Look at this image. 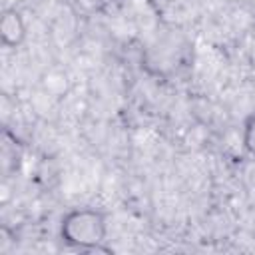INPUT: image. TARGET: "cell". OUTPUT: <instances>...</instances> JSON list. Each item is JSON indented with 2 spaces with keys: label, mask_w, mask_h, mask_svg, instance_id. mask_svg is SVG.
I'll return each mask as SVG.
<instances>
[{
  "label": "cell",
  "mask_w": 255,
  "mask_h": 255,
  "mask_svg": "<svg viewBox=\"0 0 255 255\" xmlns=\"http://www.w3.org/2000/svg\"><path fill=\"white\" fill-rule=\"evenodd\" d=\"M241 143L245 153L255 161V112H251L245 122H243V129H241Z\"/></svg>",
  "instance_id": "3957f363"
},
{
  "label": "cell",
  "mask_w": 255,
  "mask_h": 255,
  "mask_svg": "<svg viewBox=\"0 0 255 255\" xmlns=\"http://www.w3.org/2000/svg\"><path fill=\"white\" fill-rule=\"evenodd\" d=\"M60 241L70 249H104L108 237V215L96 207H76L60 219Z\"/></svg>",
  "instance_id": "6da1fadb"
},
{
  "label": "cell",
  "mask_w": 255,
  "mask_h": 255,
  "mask_svg": "<svg viewBox=\"0 0 255 255\" xmlns=\"http://www.w3.org/2000/svg\"><path fill=\"white\" fill-rule=\"evenodd\" d=\"M28 26L16 6H4L0 14V40L4 48L16 50L26 42Z\"/></svg>",
  "instance_id": "7a4b0ae2"
}]
</instances>
